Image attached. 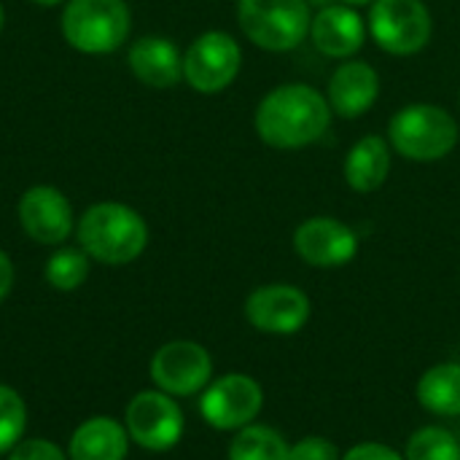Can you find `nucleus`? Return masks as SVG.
Wrapping results in <instances>:
<instances>
[{
  "label": "nucleus",
  "mask_w": 460,
  "mask_h": 460,
  "mask_svg": "<svg viewBox=\"0 0 460 460\" xmlns=\"http://www.w3.org/2000/svg\"><path fill=\"white\" fill-rule=\"evenodd\" d=\"M261 404L264 394L256 380L248 375H224L202 394L199 412L218 431H240L256 420Z\"/></svg>",
  "instance_id": "obj_9"
},
{
  "label": "nucleus",
  "mask_w": 460,
  "mask_h": 460,
  "mask_svg": "<svg viewBox=\"0 0 460 460\" xmlns=\"http://www.w3.org/2000/svg\"><path fill=\"white\" fill-rule=\"evenodd\" d=\"M237 22L264 51H291L310 35L307 0H237Z\"/></svg>",
  "instance_id": "obj_4"
},
{
  "label": "nucleus",
  "mask_w": 460,
  "mask_h": 460,
  "mask_svg": "<svg viewBox=\"0 0 460 460\" xmlns=\"http://www.w3.org/2000/svg\"><path fill=\"white\" fill-rule=\"evenodd\" d=\"M458 121L439 105L412 102L388 124V140L396 154L412 162L445 159L458 146Z\"/></svg>",
  "instance_id": "obj_3"
},
{
  "label": "nucleus",
  "mask_w": 460,
  "mask_h": 460,
  "mask_svg": "<svg viewBox=\"0 0 460 460\" xmlns=\"http://www.w3.org/2000/svg\"><path fill=\"white\" fill-rule=\"evenodd\" d=\"M407 460H460V445L450 431L429 426L410 439Z\"/></svg>",
  "instance_id": "obj_21"
},
{
  "label": "nucleus",
  "mask_w": 460,
  "mask_h": 460,
  "mask_svg": "<svg viewBox=\"0 0 460 460\" xmlns=\"http://www.w3.org/2000/svg\"><path fill=\"white\" fill-rule=\"evenodd\" d=\"M229 460H291V447L270 426H245L229 445Z\"/></svg>",
  "instance_id": "obj_20"
},
{
  "label": "nucleus",
  "mask_w": 460,
  "mask_h": 460,
  "mask_svg": "<svg viewBox=\"0 0 460 460\" xmlns=\"http://www.w3.org/2000/svg\"><path fill=\"white\" fill-rule=\"evenodd\" d=\"M294 248L302 256V261H307L313 267L332 270V267H342L356 259L358 237L348 224L329 218V216H315L296 226Z\"/></svg>",
  "instance_id": "obj_12"
},
{
  "label": "nucleus",
  "mask_w": 460,
  "mask_h": 460,
  "mask_svg": "<svg viewBox=\"0 0 460 460\" xmlns=\"http://www.w3.org/2000/svg\"><path fill=\"white\" fill-rule=\"evenodd\" d=\"M127 429L113 418H92L81 423L70 439L73 460H124L127 458Z\"/></svg>",
  "instance_id": "obj_18"
},
{
  "label": "nucleus",
  "mask_w": 460,
  "mask_h": 460,
  "mask_svg": "<svg viewBox=\"0 0 460 460\" xmlns=\"http://www.w3.org/2000/svg\"><path fill=\"white\" fill-rule=\"evenodd\" d=\"M65 40L84 54L116 51L129 35L124 0H70L62 13Z\"/></svg>",
  "instance_id": "obj_5"
},
{
  "label": "nucleus",
  "mask_w": 460,
  "mask_h": 460,
  "mask_svg": "<svg viewBox=\"0 0 460 460\" xmlns=\"http://www.w3.org/2000/svg\"><path fill=\"white\" fill-rule=\"evenodd\" d=\"M0 30H3V5H0Z\"/></svg>",
  "instance_id": "obj_30"
},
{
  "label": "nucleus",
  "mask_w": 460,
  "mask_h": 460,
  "mask_svg": "<svg viewBox=\"0 0 460 460\" xmlns=\"http://www.w3.org/2000/svg\"><path fill=\"white\" fill-rule=\"evenodd\" d=\"M243 51L240 43L221 30L199 35L183 54V78L194 92L216 94L224 92L240 73Z\"/></svg>",
  "instance_id": "obj_7"
},
{
  "label": "nucleus",
  "mask_w": 460,
  "mask_h": 460,
  "mask_svg": "<svg viewBox=\"0 0 460 460\" xmlns=\"http://www.w3.org/2000/svg\"><path fill=\"white\" fill-rule=\"evenodd\" d=\"M418 399L434 415H460V364H439L429 369L418 383Z\"/></svg>",
  "instance_id": "obj_19"
},
{
  "label": "nucleus",
  "mask_w": 460,
  "mask_h": 460,
  "mask_svg": "<svg viewBox=\"0 0 460 460\" xmlns=\"http://www.w3.org/2000/svg\"><path fill=\"white\" fill-rule=\"evenodd\" d=\"M213 375V361L208 350L197 342H170L156 350L151 361V380L159 391L170 396L199 394Z\"/></svg>",
  "instance_id": "obj_10"
},
{
  "label": "nucleus",
  "mask_w": 460,
  "mask_h": 460,
  "mask_svg": "<svg viewBox=\"0 0 460 460\" xmlns=\"http://www.w3.org/2000/svg\"><path fill=\"white\" fill-rule=\"evenodd\" d=\"M129 67L154 89H170L183 78V57L167 38H140L129 49Z\"/></svg>",
  "instance_id": "obj_16"
},
{
  "label": "nucleus",
  "mask_w": 460,
  "mask_h": 460,
  "mask_svg": "<svg viewBox=\"0 0 460 460\" xmlns=\"http://www.w3.org/2000/svg\"><path fill=\"white\" fill-rule=\"evenodd\" d=\"M291 460H340L337 447L329 439L321 437H307L291 447Z\"/></svg>",
  "instance_id": "obj_24"
},
{
  "label": "nucleus",
  "mask_w": 460,
  "mask_h": 460,
  "mask_svg": "<svg viewBox=\"0 0 460 460\" xmlns=\"http://www.w3.org/2000/svg\"><path fill=\"white\" fill-rule=\"evenodd\" d=\"M345 5H369V3H375V0H342Z\"/></svg>",
  "instance_id": "obj_28"
},
{
  "label": "nucleus",
  "mask_w": 460,
  "mask_h": 460,
  "mask_svg": "<svg viewBox=\"0 0 460 460\" xmlns=\"http://www.w3.org/2000/svg\"><path fill=\"white\" fill-rule=\"evenodd\" d=\"M24 420H27V410L22 396L8 388L0 385V453H11L22 434H24Z\"/></svg>",
  "instance_id": "obj_23"
},
{
  "label": "nucleus",
  "mask_w": 460,
  "mask_h": 460,
  "mask_svg": "<svg viewBox=\"0 0 460 460\" xmlns=\"http://www.w3.org/2000/svg\"><path fill=\"white\" fill-rule=\"evenodd\" d=\"M35 3H40V5H57L59 0H35Z\"/></svg>",
  "instance_id": "obj_29"
},
{
  "label": "nucleus",
  "mask_w": 460,
  "mask_h": 460,
  "mask_svg": "<svg viewBox=\"0 0 460 460\" xmlns=\"http://www.w3.org/2000/svg\"><path fill=\"white\" fill-rule=\"evenodd\" d=\"M11 286H13V264H11V259L0 251V302L8 296Z\"/></svg>",
  "instance_id": "obj_27"
},
{
  "label": "nucleus",
  "mask_w": 460,
  "mask_h": 460,
  "mask_svg": "<svg viewBox=\"0 0 460 460\" xmlns=\"http://www.w3.org/2000/svg\"><path fill=\"white\" fill-rule=\"evenodd\" d=\"M342 460H402V456L396 450L385 447V445L364 442V445H356Z\"/></svg>",
  "instance_id": "obj_26"
},
{
  "label": "nucleus",
  "mask_w": 460,
  "mask_h": 460,
  "mask_svg": "<svg viewBox=\"0 0 460 460\" xmlns=\"http://www.w3.org/2000/svg\"><path fill=\"white\" fill-rule=\"evenodd\" d=\"M8 460H65L62 450L46 439H30V442H19L11 450Z\"/></svg>",
  "instance_id": "obj_25"
},
{
  "label": "nucleus",
  "mask_w": 460,
  "mask_h": 460,
  "mask_svg": "<svg viewBox=\"0 0 460 460\" xmlns=\"http://www.w3.org/2000/svg\"><path fill=\"white\" fill-rule=\"evenodd\" d=\"M245 318L267 334H296L310 318V299L296 286H261L248 296Z\"/></svg>",
  "instance_id": "obj_11"
},
{
  "label": "nucleus",
  "mask_w": 460,
  "mask_h": 460,
  "mask_svg": "<svg viewBox=\"0 0 460 460\" xmlns=\"http://www.w3.org/2000/svg\"><path fill=\"white\" fill-rule=\"evenodd\" d=\"M377 94H380L377 70L364 59H348L332 73L326 100L337 116L358 119L375 105Z\"/></svg>",
  "instance_id": "obj_15"
},
{
  "label": "nucleus",
  "mask_w": 460,
  "mask_h": 460,
  "mask_svg": "<svg viewBox=\"0 0 460 460\" xmlns=\"http://www.w3.org/2000/svg\"><path fill=\"white\" fill-rule=\"evenodd\" d=\"M19 221L40 245H59L73 229V210L54 186H32L19 199Z\"/></svg>",
  "instance_id": "obj_13"
},
{
  "label": "nucleus",
  "mask_w": 460,
  "mask_h": 460,
  "mask_svg": "<svg viewBox=\"0 0 460 460\" xmlns=\"http://www.w3.org/2000/svg\"><path fill=\"white\" fill-rule=\"evenodd\" d=\"M369 32L383 51L412 57L431 40V11L423 0H375L369 11Z\"/></svg>",
  "instance_id": "obj_6"
},
{
  "label": "nucleus",
  "mask_w": 460,
  "mask_h": 460,
  "mask_svg": "<svg viewBox=\"0 0 460 460\" xmlns=\"http://www.w3.org/2000/svg\"><path fill=\"white\" fill-rule=\"evenodd\" d=\"M86 275H89V261L75 248L57 251L49 259V264H46V280L57 291H73V288H78L86 280Z\"/></svg>",
  "instance_id": "obj_22"
},
{
  "label": "nucleus",
  "mask_w": 460,
  "mask_h": 460,
  "mask_svg": "<svg viewBox=\"0 0 460 460\" xmlns=\"http://www.w3.org/2000/svg\"><path fill=\"white\" fill-rule=\"evenodd\" d=\"M332 124L329 100L307 84L275 86L256 108V132L270 148L296 151L326 135Z\"/></svg>",
  "instance_id": "obj_1"
},
{
  "label": "nucleus",
  "mask_w": 460,
  "mask_h": 460,
  "mask_svg": "<svg viewBox=\"0 0 460 460\" xmlns=\"http://www.w3.org/2000/svg\"><path fill=\"white\" fill-rule=\"evenodd\" d=\"M313 46L332 59H350L367 40V24L353 5H326L310 22Z\"/></svg>",
  "instance_id": "obj_14"
},
{
  "label": "nucleus",
  "mask_w": 460,
  "mask_h": 460,
  "mask_svg": "<svg viewBox=\"0 0 460 460\" xmlns=\"http://www.w3.org/2000/svg\"><path fill=\"white\" fill-rule=\"evenodd\" d=\"M127 434L143 450L164 453L181 442L183 412L164 391H143L127 407Z\"/></svg>",
  "instance_id": "obj_8"
},
{
  "label": "nucleus",
  "mask_w": 460,
  "mask_h": 460,
  "mask_svg": "<svg viewBox=\"0 0 460 460\" xmlns=\"http://www.w3.org/2000/svg\"><path fill=\"white\" fill-rule=\"evenodd\" d=\"M391 143L380 135L361 137L345 156V181L358 194L377 191L391 172Z\"/></svg>",
  "instance_id": "obj_17"
},
{
  "label": "nucleus",
  "mask_w": 460,
  "mask_h": 460,
  "mask_svg": "<svg viewBox=\"0 0 460 460\" xmlns=\"http://www.w3.org/2000/svg\"><path fill=\"white\" fill-rule=\"evenodd\" d=\"M78 243L86 256L102 264H129L148 245L143 216L121 202L92 205L78 224Z\"/></svg>",
  "instance_id": "obj_2"
}]
</instances>
